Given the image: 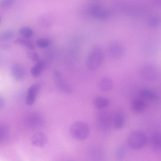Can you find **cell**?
I'll list each match as a JSON object with an SVG mask.
<instances>
[{
    "mask_svg": "<svg viewBox=\"0 0 161 161\" xmlns=\"http://www.w3.org/2000/svg\"><path fill=\"white\" fill-rule=\"evenodd\" d=\"M104 52L100 46H94L90 50L86 60V65L91 71L97 69L102 64L104 58Z\"/></svg>",
    "mask_w": 161,
    "mask_h": 161,
    "instance_id": "obj_1",
    "label": "cell"
},
{
    "mask_svg": "<svg viewBox=\"0 0 161 161\" xmlns=\"http://www.w3.org/2000/svg\"><path fill=\"white\" fill-rule=\"evenodd\" d=\"M71 136L78 140L83 141L88 136L90 129L88 125L82 121H76L73 123L69 128Z\"/></svg>",
    "mask_w": 161,
    "mask_h": 161,
    "instance_id": "obj_2",
    "label": "cell"
},
{
    "mask_svg": "<svg viewBox=\"0 0 161 161\" xmlns=\"http://www.w3.org/2000/svg\"><path fill=\"white\" fill-rule=\"evenodd\" d=\"M147 138L145 133L140 130H135L131 132L127 138V143L131 149L138 150L145 146Z\"/></svg>",
    "mask_w": 161,
    "mask_h": 161,
    "instance_id": "obj_3",
    "label": "cell"
},
{
    "mask_svg": "<svg viewBox=\"0 0 161 161\" xmlns=\"http://www.w3.org/2000/svg\"><path fill=\"white\" fill-rule=\"evenodd\" d=\"M107 50L108 56L114 59L122 58L125 52V47L123 44L118 40H113L108 43Z\"/></svg>",
    "mask_w": 161,
    "mask_h": 161,
    "instance_id": "obj_4",
    "label": "cell"
},
{
    "mask_svg": "<svg viewBox=\"0 0 161 161\" xmlns=\"http://www.w3.org/2000/svg\"><path fill=\"white\" fill-rule=\"evenodd\" d=\"M89 12L93 18L100 20L108 19L110 15L109 9L103 4L94 3L89 7Z\"/></svg>",
    "mask_w": 161,
    "mask_h": 161,
    "instance_id": "obj_5",
    "label": "cell"
},
{
    "mask_svg": "<svg viewBox=\"0 0 161 161\" xmlns=\"http://www.w3.org/2000/svg\"><path fill=\"white\" fill-rule=\"evenodd\" d=\"M140 74L143 79L149 81L155 80L158 76V71L157 68L148 64H145L141 67Z\"/></svg>",
    "mask_w": 161,
    "mask_h": 161,
    "instance_id": "obj_6",
    "label": "cell"
},
{
    "mask_svg": "<svg viewBox=\"0 0 161 161\" xmlns=\"http://www.w3.org/2000/svg\"><path fill=\"white\" fill-rule=\"evenodd\" d=\"M53 75L56 85L59 90L68 93L72 92V89L71 86L65 80L60 71L57 70H54Z\"/></svg>",
    "mask_w": 161,
    "mask_h": 161,
    "instance_id": "obj_7",
    "label": "cell"
},
{
    "mask_svg": "<svg viewBox=\"0 0 161 161\" xmlns=\"http://www.w3.org/2000/svg\"><path fill=\"white\" fill-rule=\"evenodd\" d=\"M112 118L113 124L115 129L120 130L124 128L126 124V118L122 110L120 109L116 110Z\"/></svg>",
    "mask_w": 161,
    "mask_h": 161,
    "instance_id": "obj_8",
    "label": "cell"
},
{
    "mask_svg": "<svg viewBox=\"0 0 161 161\" xmlns=\"http://www.w3.org/2000/svg\"><path fill=\"white\" fill-rule=\"evenodd\" d=\"M41 88V85L38 83L31 85L29 88L25 99L26 104L31 106L35 103Z\"/></svg>",
    "mask_w": 161,
    "mask_h": 161,
    "instance_id": "obj_9",
    "label": "cell"
},
{
    "mask_svg": "<svg viewBox=\"0 0 161 161\" xmlns=\"http://www.w3.org/2000/svg\"><path fill=\"white\" fill-rule=\"evenodd\" d=\"M11 72L13 77L18 80L23 79L26 75V71L24 67L18 64H13L12 66Z\"/></svg>",
    "mask_w": 161,
    "mask_h": 161,
    "instance_id": "obj_10",
    "label": "cell"
},
{
    "mask_svg": "<svg viewBox=\"0 0 161 161\" xmlns=\"http://www.w3.org/2000/svg\"><path fill=\"white\" fill-rule=\"evenodd\" d=\"M146 104L145 101L140 98L134 99L131 104V109L134 113L140 114L144 112L146 108Z\"/></svg>",
    "mask_w": 161,
    "mask_h": 161,
    "instance_id": "obj_11",
    "label": "cell"
},
{
    "mask_svg": "<svg viewBox=\"0 0 161 161\" xmlns=\"http://www.w3.org/2000/svg\"><path fill=\"white\" fill-rule=\"evenodd\" d=\"M47 138L46 135L42 132L36 133L31 139L32 145L41 147H44L47 143Z\"/></svg>",
    "mask_w": 161,
    "mask_h": 161,
    "instance_id": "obj_12",
    "label": "cell"
},
{
    "mask_svg": "<svg viewBox=\"0 0 161 161\" xmlns=\"http://www.w3.org/2000/svg\"><path fill=\"white\" fill-rule=\"evenodd\" d=\"M152 148L154 150L158 151L161 148V135L160 132L156 131L152 135L150 140Z\"/></svg>",
    "mask_w": 161,
    "mask_h": 161,
    "instance_id": "obj_13",
    "label": "cell"
},
{
    "mask_svg": "<svg viewBox=\"0 0 161 161\" xmlns=\"http://www.w3.org/2000/svg\"><path fill=\"white\" fill-rule=\"evenodd\" d=\"M139 95L142 99L156 101L158 99V96L153 91L147 89H142L139 92Z\"/></svg>",
    "mask_w": 161,
    "mask_h": 161,
    "instance_id": "obj_14",
    "label": "cell"
},
{
    "mask_svg": "<svg viewBox=\"0 0 161 161\" xmlns=\"http://www.w3.org/2000/svg\"><path fill=\"white\" fill-rule=\"evenodd\" d=\"M46 61L44 60H39L32 67L31 69V73L34 77L39 76L41 74L46 65Z\"/></svg>",
    "mask_w": 161,
    "mask_h": 161,
    "instance_id": "obj_15",
    "label": "cell"
},
{
    "mask_svg": "<svg viewBox=\"0 0 161 161\" xmlns=\"http://www.w3.org/2000/svg\"><path fill=\"white\" fill-rule=\"evenodd\" d=\"M110 102L109 100L104 97L97 96L93 100V104L95 108L99 109H103L108 107Z\"/></svg>",
    "mask_w": 161,
    "mask_h": 161,
    "instance_id": "obj_16",
    "label": "cell"
},
{
    "mask_svg": "<svg viewBox=\"0 0 161 161\" xmlns=\"http://www.w3.org/2000/svg\"><path fill=\"white\" fill-rule=\"evenodd\" d=\"M113 83L112 80L108 77L102 78L99 83V87L101 91L108 92L112 89Z\"/></svg>",
    "mask_w": 161,
    "mask_h": 161,
    "instance_id": "obj_17",
    "label": "cell"
},
{
    "mask_svg": "<svg viewBox=\"0 0 161 161\" xmlns=\"http://www.w3.org/2000/svg\"><path fill=\"white\" fill-rule=\"evenodd\" d=\"M147 25L151 27H156L160 25L161 18L157 15H153L149 16L147 19Z\"/></svg>",
    "mask_w": 161,
    "mask_h": 161,
    "instance_id": "obj_18",
    "label": "cell"
},
{
    "mask_svg": "<svg viewBox=\"0 0 161 161\" xmlns=\"http://www.w3.org/2000/svg\"><path fill=\"white\" fill-rule=\"evenodd\" d=\"M15 43L19 45L22 46L31 50L34 49V45L33 43L28 40L22 38H18L14 41Z\"/></svg>",
    "mask_w": 161,
    "mask_h": 161,
    "instance_id": "obj_19",
    "label": "cell"
},
{
    "mask_svg": "<svg viewBox=\"0 0 161 161\" xmlns=\"http://www.w3.org/2000/svg\"><path fill=\"white\" fill-rule=\"evenodd\" d=\"M19 33L25 37H31L33 34V30L30 28L24 27L20 28L19 30Z\"/></svg>",
    "mask_w": 161,
    "mask_h": 161,
    "instance_id": "obj_20",
    "label": "cell"
},
{
    "mask_svg": "<svg viewBox=\"0 0 161 161\" xmlns=\"http://www.w3.org/2000/svg\"><path fill=\"white\" fill-rule=\"evenodd\" d=\"M50 40L47 39H39L36 41V45L39 47L44 48L48 47L51 44Z\"/></svg>",
    "mask_w": 161,
    "mask_h": 161,
    "instance_id": "obj_21",
    "label": "cell"
},
{
    "mask_svg": "<svg viewBox=\"0 0 161 161\" xmlns=\"http://www.w3.org/2000/svg\"><path fill=\"white\" fill-rule=\"evenodd\" d=\"M14 35L13 33L10 30H7L3 32L0 35V39L7 41L11 39Z\"/></svg>",
    "mask_w": 161,
    "mask_h": 161,
    "instance_id": "obj_22",
    "label": "cell"
},
{
    "mask_svg": "<svg viewBox=\"0 0 161 161\" xmlns=\"http://www.w3.org/2000/svg\"><path fill=\"white\" fill-rule=\"evenodd\" d=\"M14 0H0V7L7 8L10 7L14 3Z\"/></svg>",
    "mask_w": 161,
    "mask_h": 161,
    "instance_id": "obj_23",
    "label": "cell"
},
{
    "mask_svg": "<svg viewBox=\"0 0 161 161\" xmlns=\"http://www.w3.org/2000/svg\"><path fill=\"white\" fill-rule=\"evenodd\" d=\"M27 56L29 58L34 61L37 62L40 60L38 54L35 52H28L27 53Z\"/></svg>",
    "mask_w": 161,
    "mask_h": 161,
    "instance_id": "obj_24",
    "label": "cell"
},
{
    "mask_svg": "<svg viewBox=\"0 0 161 161\" xmlns=\"http://www.w3.org/2000/svg\"><path fill=\"white\" fill-rule=\"evenodd\" d=\"M4 102L3 98L0 96V108L3 107L4 105Z\"/></svg>",
    "mask_w": 161,
    "mask_h": 161,
    "instance_id": "obj_25",
    "label": "cell"
},
{
    "mask_svg": "<svg viewBox=\"0 0 161 161\" xmlns=\"http://www.w3.org/2000/svg\"><path fill=\"white\" fill-rule=\"evenodd\" d=\"M1 17L0 16V22H1Z\"/></svg>",
    "mask_w": 161,
    "mask_h": 161,
    "instance_id": "obj_26",
    "label": "cell"
}]
</instances>
